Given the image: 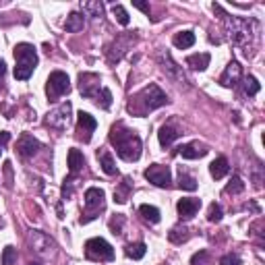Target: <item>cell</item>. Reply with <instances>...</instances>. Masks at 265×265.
<instances>
[{
	"instance_id": "1",
	"label": "cell",
	"mask_w": 265,
	"mask_h": 265,
	"mask_svg": "<svg viewBox=\"0 0 265 265\" xmlns=\"http://www.w3.org/2000/svg\"><path fill=\"white\" fill-rule=\"evenodd\" d=\"M110 143L114 145L116 153L124 162H137L141 157V139L135 130L126 128L122 122L114 124L110 130Z\"/></svg>"
},
{
	"instance_id": "2",
	"label": "cell",
	"mask_w": 265,
	"mask_h": 265,
	"mask_svg": "<svg viewBox=\"0 0 265 265\" xmlns=\"http://www.w3.org/2000/svg\"><path fill=\"white\" fill-rule=\"evenodd\" d=\"M168 104V95H166L157 85H147L143 87L139 93H135L130 97V102H128V112L130 114H135V116H145L147 112L155 110V108H162Z\"/></svg>"
},
{
	"instance_id": "3",
	"label": "cell",
	"mask_w": 265,
	"mask_h": 265,
	"mask_svg": "<svg viewBox=\"0 0 265 265\" xmlns=\"http://www.w3.org/2000/svg\"><path fill=\"white\" fill-rule=\"evenodd\" d=\"M214 11L218 15H222V21L226 25V33H228V38L234 42V44H245L249 42L253 36H255V29H257V23L255 21H247V19H238V17H230L224 13V9L220 5H214Z\"/></svg>"
},
{
	"instance_id": "4",
	"label": "cell",
	"mask_w": 265,
	"mask_h": 265,
	"mask_svg": "<svg viewBox=\"0 0 265 265\" xmlns=\"http://www.w3.org/2000/svg\"><path fill=\"white\" fill-rule=\"evenodd\" d=\"M15 60H17L15 79L27 81V79L33 75V69L38 66L36 48H33L31 44H17V46H15Z\"/></svg>"
},
{
	"instance_id": "5",
	"label": "cell",
	"mask_w": 265,
	"mask_h": 265,
	"mask_svg": "<svg viewBox=\"0 0 265 265\" xmlns=\"http://www.w3.org/2000/svg\"><path fill=\"white\" fill-rule=\"evenodd\" d=\"M85 257L91 261H112L114 249L104 238H89L85 243Z\"/></svg>"
},
{
	"instance_id": "6",
	"label": "cell",
	"mask_w": 265,
	"mask_h": 265,
	"mask_svg": "<svg viewBox=\"0 0 265 265\" xmlns=\"http://www.w3.org/2000/svg\"><path fill=\"white\" fill-rule=\"evenodd\" d=\"M71 89V81H69V75L62 73V71H54L50 73L48 81H46V93L50 99H58L60 95L69 93Z\"/></svg>"
},
{
	"instance_id": "7",
	"label": "cell",
	"mask_w": 265,
	"mask_h": 265,
	"mask_svg": "<svg viewBox=\"0 0 265 265\" xmlns=\"http://www.w3.org/2000/svg\"><path fill=\"white\" fill-rule=\"evenodd\" d=\"M71 110H73L71 102L60 104L58 108H54V110L48 112V116H46V124H48L50 128L64 130L66 126H69V120H71Z\"/></svg>"
},
{
	"instance_id": "8",
	"label": "cell",
	"mask_w": 265,
	"mask_h": 265,
	"mask_svg": "<svg viewBox=\"0 0 265 265\" xmlns=\"http://www.w3.org/2000/svg\"><path fill=\"white\" fill-rule=\"evenodd\" d=\"M102 89L104 87H102V79H99V75H95V73H81L79 75V91H81L83 97L95 99Z\"/></svg>"
},
{
	"instance_id": "9",
	"label": "cell",
	"mask_w": 265,
	"mask_h": 265,
	"mask_svg": "<svg viewBox=\"0 0 265 265\" xmlns=\"http://www.w3.org/2000/svg\"><path fill=\"white\" fill-rule=\"evenodd\" d=\"M145 178H147L151 184H155V187H160V189H166V187L170 184V180H172V174H170L168 166L153 164V166H149V168L145 170Z\"/></svg>"
},
{
	"instance_id": "10",
	"label": "cell",
	"mask_w": 265,
	"mask_h": 265,
	"mask_svg": "<svg viewBox=\"0 0 265 265\" xmlns=\"http://www.w3.org/2000/svg\"><path fill=\"white\" fill-rule=\"evenodd\" d=\"M29 243H31V249L38 255H50V251L54 249V241L48 234H44V232H40V230H31L29 232Z\"/></svg>"
},
{
	"instance_id": "11",
	"label": "cell",
	"mask_w": 265,
	"mask_h": 265,
	"mask_svg": "<svg viewBox=\"0 0 265 265\" xmlns=\"http://www.w3.org/2000/svg\"><path fill=\"white\" fill-rule=\"evenodd\" d=\"M97 128V120L89 114V112H79L77 114V130H79V137L85 141V143H89L91 141V132Z\"/></svg>"
},
{
	"instance_id": "12",
	"label": "cell",
	"mask_w": 265,
	"mask_h": 265,
	"mask_svg": "<svg viewBox=\"0 0 265 265\" xmlns=\"http://www.w3.org/2000/svg\"><path fill=\"white\" fill-rule=\"evenodd\" d=\"M241 79H243V66L236 60H232L220 77V85L222 87H234V85H238Z\"/></svg>"
},
{
	"instance_id": "13",
	"label": "cell",
	"mask_w": 265,
	"mask_h": 265,
	"mask_svg": "<svg viewBox=\"0 0 265 265\" xmlns=\"http://www.w3.org/2000/svg\"><path fill=\"white\" fill-rule=\"evenodd\" d=\"M106 205V193L97 187H91L85 191V207L89 211H99Z\"/></svg>"
},
{
	"instance_id": "14",
	"label": "cell",
	"mask_w": 265,
	"mask_h": 265,
	"mask_svg": "<svg viewBox=\"0 0 265 265\" xmlns=\"http://www.w3.org/2000/svg\"><path fill=\"white\" fill-rule=\"evenodd\" d=\"M40 147H42V143H40L38 139H33L31 135H27V132H25V135H21V139H19V143H17V151H19V155L25 157V160L36 155Z\"/></svg>"
},
{
	"instance_id": "15",
	"label": "cell",
	"mask_w": 265,
	"mask_h": 265,
	"mask_svg": "<svg viewBox=\"0 0 265 265\" xmlns=\"http://www.w3.org/2000/svg\"><path fill=\"white\" fill-rule=\"evenodd\" d=\"M199 207H201V199H180L176 203L180 220H191L199 211Z\"/></svg>"
},
{
	"instance_id": "16",
	"label": "cell",
	"mask_w": 265,
	"mask_h": 265,
	"mask_svg": "<svg viewBox=\"0 0 265 265\" xmlns=\"http://www.w3.org/2000/svg\"><path fill=\"white\" fill-rule=\"evenodd\" d=\"M180 135H182L180 128H174L172 124H164V126L160 128V132H157V139H160V143H162L164 147H168V145H172Z\"/></svg>"
},
{
	"instance_id": "17",
	"label": "cell",
	"mask_w": 265,
	"mask_h": 265,
	"mask_svg": "<svg viewBox=\"0 0 265 265\" xmlns=\"http://www.w3.org/2000/svg\"><path fill=\"white\" fill-rule=\"evenodd\" d=\"M160 64H162V69L166 71V75H170V77H174V79H178V81H184L182 71L176 66V62H172V58H170L168 52H162V54H160Z\"/></svg>"
},
{
	"instance_id": "18",
	"label": "cell",
	"mask_w": 265,
	"mask_h": 265,
	"mask_svg": "<svg viewBox=\"0 0 265 265\" xmlns=\"http://www.w3.org/2000/svg\"><path fill=\"white\" fill-rule=\"evenodd\" d=\"M209 149L205 145H199V143H189V145H182L178 147V153L184 157V160H197V157H203Z\"/></svg>"
},
{
	"instance_id": "19",
	"label": "cell",
	"mask_w": 265,
	"mask_h": 265,
	"mask_svg": "<svg viewBox=\"0 0 265 265\" xmlns=\"http://www.w3.org/2000/svg\"><path fill=\"white\" fill-rule=\"evenodd\" d=\"M83 166H85V157H83V153L79 151V149H71L69 151V172H71V176H75L77 178V174L83 170Z\"/></svg>"
},
{
	"instance_id": "20",
	"label": "cell",
	"mask_w": 265,
	"mask_h": 265,
	"mask_svg": "<svg viewBox=\"0 0 265 265\" xmlns=\"http://www.w3.org/2000/svg\"><path fill=\"white\" fill-rule=\"evenodd\" d=\"M97 160H99V166H102V170H104L108 176H114V174L118 172V170H116V162H114V157H112L110 151H106V149L97 151Z\"/></svg>"
},
{
	"instance_id": "21",
	"label": "cell",
	"mask_w": 265,
	"mask_h": 265,
	"mask_svg": "<svg viewBox=\"0 0 265 265\" xmlns=\"http://www.w3.org/2000/svg\"><path fill=\"white\" fill-rule=\"evenodd\" d=\"M209 60H211V56L207 52H203V54H191L187 58V64L191 66L193 71H205L207 66H209Z\"/></svg>"
},
{
	"instance_id": "22",
	"label": "cell",
	"mask_w": 265,
	"mask_h": 265,
	"mask_svg": "<svg viewBox=\"0 0 265 265\" xmlns=\"http://www.w3.org/2000/svg\"><path fill=\"white\" fill-rule=\"evenodd\" d=\"M209 172H211V176L216 178V180H220V178H224L228 172H230V166H228V160L226 157H216L211 164H209Z\"/></svg>"
},
{
	"instance_id": "23",
	"label": "cell",
	"mask_w": 265,
	"mask_h": 265,
	"mask_svg": "<svg viewBox=\"0 0 265 265\" xmlns=\"http://www.w3.org/2000/svg\"><path fill=\"white\" fill-rule=\"evenodd\" d=\"M130 191H132V182H130V178L126 176V178L116 187V191H114V201H116V203H126L128 197H130Z\"/></svg>"
},
{
	"instance_id": "24",
	"label": "cell",
	"mask_w": 265,
	"mask_h": 265,
	"mask_svg": "<svg viewBox=\"0 0 265 265\" xmlns=\"http://www.w3.org/2000/svg\"><path fill=\"white\" fill-rule=\"evenodd\" d=\"M83 25H85V17H83L81 13H71L69 17H66V21H64V29L71 31V33L81 31Z\"/></svg>"
},
{
	"instance_id": "25",
	"label": "cell",
	"mask_w": 265,
	"mask_h": 265,
	"mask_svg": "<svg viewBox=\"0 0 265 265\" xmlns=\"http://www.w3.org/2000/svg\"><path fill=\"white\" fill-rule=\"evenodd\" d=\"M172 44L176 48H180V50H187V48H191L195 44V33L193 31H178L174 36V40H172Z\"/></svg>"
},
{
	"instance_id": "26",
	"label": "cell",
	"mask_w": 265,
	"mask_h": 265,
	"mask_svg": "<svg viewBox=\"0 0 265 265\" xmlns=\"http://www.w3.org/2000/svg\"><path fill=\"white\" fill-rule=\"evenodd\" d=\"M124 253H126V257H130V259L139 261V259H143V257H145L147 247H145V243H132V245H126Z\"/></svg>"
},
{
	"instance_id": "27",
	"label": "cell",
	"mask_w": 265,
	"mask_h": 265,
	"mask_svg": "<svg viewBox=\"0 0 265 265\" xmlns=\"http://www.w3.org/2000/svg\"><path fill=\"white\" fill-rule=\"evenodd\" d=\"M81 9L89 17H104V5L95 0V3H81Z\"/></svg>"
},
{
	"instance_id": "28",
	"label": "cell",
	"mask_w": 265,
	"mask_h": 265,
	"mask_svg": "<svg viewBox=\"0 0 265 265\" xmlns=\"http://www.w3.org/2000/svg\"><path fill=\"white\" fill-rule=\"evenodd\" d=\"M168 241L170 243H174V245H180V243H187L189 241V228H180V226H176V228H172L170 230V234H168Z\"/></svg>"
},
{
	"instance_id": "29",
	"label": "cell",
	"mask_w": 265,
	"mask_h": 265,
	"mask_svg": "<svg viewBox=\"0 0 265 265\" xmlns=\"http://www.w3.org/2000/svg\"><path fill=\"white\" fill-rule=\"evenodd\" d=\"M178 187L180 189H184V191H195L197 189V180H195V176H191L187 170H178Z\"/></svg>"
},
{
	"instance_id": "30",
	"label": "cell",
	"mask_w": 265,
	"mask_h": 265,
	"mask_svg": "<svg viewBox=\"0 0 265 265\" xmlns=\"http://www.w3.org/2000/svg\"><path fill=\"white\" fill-rule=\"evenodd\" d=\"M139 214L143 216V220L151 222V224H157L160 222V209L153 207V205H141L139 207Z\"/></svg>"
},
{
	"instance_id": "31",
	"label": "cell",
	"mask_w": 265,
	"mask_h": 265,
	"mask_svg": "<svg viewBox=\"0 0 265 265\" xmlns=\"http://www.w3.org/2000/svg\"><path fill=\"white\" fill-rule=\"evenodd\" d=\"M95 104L99 106V108H104V110H108L110 106H112V93H110V89H102L99 91V95L95 97Z\"/></svg>"
},
{
	"instance_id": "32",
	"label": "cell",
	"mask_w": 265,
	"mask_h": 265,
	"mask_svg": "<svg viewBox=\"0 0 265 265\" xmlns=\"http://www.w3.org/2000/svg\"><path fill=\"white\" fill-rule=\"evenodd\" d=\"M245 191V182L241 180V176H232V180L228 182V187H226V193L228 195H238V193H243Z\"/></svg>"
},
{
	"instance_id": "33",
	"label": "cell",
	"mask_w": 265,
	"mask_h": 265,
	"mask_svg": "<svg viewBox=\"0 0 265 265\" xmlns=\"http://www.w3.org/2000/svg\"><path fill=\"white\" fill-rule=\"evenodd\" d=\"M259 89H261V85H259V81H257L255 77H247V79H245V93H247L249 97L257 95Z\"/></svg>"
},
{
	"instance_id": "34",
	"label": "cell",
	"mask_w": 265,
	"mask_h": 265,
	"mask_svg": "<svg viewBox=\"0 0 265 265\" xmlns=\"http://www.w3.org/2000/svg\"><path fill=\"white\" fill-rule=\"evenodd\" d=\"M112 13H114V17H116V21L120 23V25H128V13L124 11V7H120V5H114L112 7Z\"/></svg>"
},
{
	"instance_id": "35",
	"label": "cell",
	"mask_w": 265,
	"mask_h": 265,
	"mask_svg": "<svg viewBox=\"0 0 265 265\" xmlns=\"http://www.w3.org/2000/svg\"><path fill=\"white\" fill-rule=\"evenodd\" d=\"M122 226H124V216L116 214V216L110 220V230H112V234H122Z\"/></svg>"
},
{
	"instance_id": "36",
	"label": "cell",
	"mask_w": 265,
	"mask_h": 265,
	"mask_svg": "<svg viewBox=\"0 0 265 265\" xmlns=\"http://www.w3.org/2000/svg\"><path fill=\"white\" fill-rule=\"evenodd\" d=\"M17 259V249L15 247H5L3 251V265H13Z\"/></svg>"
},
{
	"instance_id": "37",
	"label": "cell",
	"mask_w": 265,
	"mask_h": 265,
	"mask_svg": "<svg viewBox=\"0 0 265 265\" xmlns=\"http://www.w3.org/2000/svg\"><path fill=\"white\" fill-rule=\"evenodd\" d=\"M207 220H209V222H220V220H222V207H220L218 203H211V205H209Z\"/></svg>"
},
{
	"instance_id": "38",
	"label": "cell",
	"mask_w": 265,
	"mask_h": 265,
	"mask_svg": "<svg viewBox=\"0 0 265 265\" xmlns=\"http://www.w3.org/2000/svg\"><path fill=\"white\" fill-rule=\"evenodd\" d=\"M220 265H243V261H241L238 255L228 253V255H224V257L220 259Z\"/></svg>"
},
{
	"instance_id": "39",
	"label": "cell",
	"mask_w": 265,
	"mask_h": 265,
	"mask_svg": "<svg viewBox=\"0 0 265 265\" xmlns=\"http://www.w3.org/2000/svg\"><path fill=\"white\" fill-rule=\"evenodd\" d=\"M207 261H209L207 253H205V251H199V253H195V255H193L191 265H207Z\"/></svg>"
},
{
	"instance_id": "40",
	"label": "cell",
	"mask_w": 265,
	"mask_h": 265,
	"mask_svg": "<svg viewBox=\"0 0 265 265\" xmlns=\"http://www.w3.org/2000/svg\"><path fill=\"white\" fill-rule=\"evenodd\" d=\"M9 139H11V132H7V130L0 132V155H3V149H5V145L9 143Z\"/></svg>"
},
{
	"instance_id": "41",
	"label": "cell",
	"mask_w": 265,
	"mask_h": 265,
	"mask_svg": "<svg viewBox=\"0 0 265 265\" xmlns=\"http://www.w3.org/2000/svg\"><path fill=\"white\" fill-rule=\"evenodd\" d=\"M132 7H135V9H139V11H143L147 17H149V13H151L149 5H145V3H139V0H132Z\"/></svg>"
},
{
	"instance_id": "42",
	"label": "cell",
	"mask_w": 265,
	"mask_h": 265,
	"mask_svg": "<svg viewBox=\"0 0 265 265\" xmlns=\"http://www.w3.org/2000/svg\"><path fill=\"white\" fill-rule=\"evenodd\" d=\"M5 75H7V64H5V60H0V89H3L5 85Z\"/></svg>"
},
{
	"instance_id": "43",
	"label": "cell",
	"mask_w": 265,
	"mask_h": 265,
	"mask_svg": "<svg viewBox=\"0 0 265 265\" xmlns=\"http://www.w3.org/2000/svg\"><path fill=\"white\" fill-rule=\"evenodd\" d=\"M29 265H40V263H29Z\"/></svg>"
}]
</instances>
